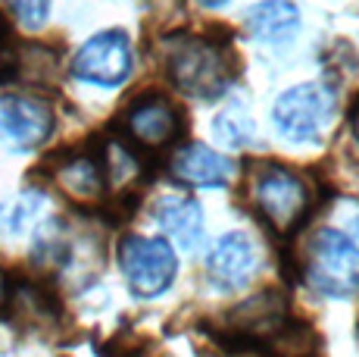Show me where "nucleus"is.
I'll use <instances>...</instances> for the list:
<instances>
[{
  "label": "nucleus",
  "mask_w": 359,
  "mask_h": 357,
  "mask_svg": "<svg viewBox=\"0 0 359 357\" xmlns=\"http://www.w3.org/2000/svg\"><path fill=\"white\" fill-rule=\"evenodd\" d=\"M163 66L172 85L197 100H216L229 91L231 70L219 44L206 38H169L163 47Z\"/></svg>",
  "instance_id": "obj_1"
},
{
  "label": "nucleus",
  "mask_w": 359,
  "mask_h": 357,
  "mask_svg": "<svg viewBox=\"0 0 359 357\" xmlns=\"http://www.w3.org/2000/svg\"><path fill=\"white\" fill-rule=\"evenodd\" d=\"M303 279L325 298L359 292V245L337 229H319L303 251Z\"/></svg>",
  "instance_id": "obj_2"
},
{
  "label": "nucleus",
  "mask_w": 359,
  "mask_h": 357,
  "mask_svg": "<svg viewBox=\"0 0 359 357\" xmlns=\"http://www.w3.org/2000/svg\"><path fill=\"white\" fill-rule=\"evenodd\" d=\"M334 88L325 82H300L278 94L272 107V126L287 144H313L325 135L334 116Z\"/></svg>",
  "instance_id": "obj_3"
},
{
  "label": "nucleus",
  "mask_w": 359,
  "mask_h": 357,
  "mask_svg": "<svg viewBox=\"0 0 359 357\" xmlns=\"http://www.w3.org/2000/svg\"><path fill=\"white\" fill-rule=\"evenodd\" d=\"M250 201L269 229L287 235L303 223L309 210V188L294 169L259 167L250 178Z\"/></svg>",
  "instance_id": "obj_4"
},
{
  "label": "nucleus",
  "mask_w": 359,
  "mask_h": 357,
  "mask_svg": "<svg viewBox=\"0 0 359 357\" xmlns=\"http://www.w3.org/2000/svg\"><path fill=\"white\" fill-rule=\"evenodd\" d=\"M119 266L137 298H156L175 283L178 257L165 238L128 235L119 245Z\"/></svg>",
  "instance_id": "obj_5"
},
{
  "label": "nucleus",
  "mask_w": 359,
  "mask_h": 357,
  "mask_svg": "<svg viewBox=\"0 0 359 357\" xmlns=\"http://www.w3.org/2000/svg\"><path fill=\"white\" fill-rule=\"evenodd\" d=\"M135 70V53L126 32L107 29L88 38L72 57V75L97 88H119Z\"/></svg>",
  "instance_id": "obj_6"
},
{
  "label": "nucleus",
  "mask_w": 359,
  "mask_h": 357,
  "mask_svg": "<svg viewBox=\"0 0 359 357\" xmlns=\"http://www.w3.org/2000/svg\"><path fill=\"white\" fill-rule=\"evenodd\" d=\"M53 132V110L41 98L4 94L0 98V144L10 150H34Z\"/></svg>",
  "instance_id": "obj_7"
},
{
  "label": "nucleus",
  "mask_w": 359,
  "mask_h": 357,
  "mask_svg": "<svg viewBox=\"0 0 359 357\" xmlns=\"http://www.w3.org/2000/svg\"><path fill=\"white\" fill-rule=\"evenodd\" d=\"M287 323H291V313H287L285 298L278 292H259L229 313V332L238 342L266 348L269 342L285 332Z\"/></svg>",
  "instance_id": "obj_8"
},
{
  "label": "nucleus",
  "mask_w": 359,
  "mask_h": 357,
  "mask_svg": "<svg viewBox=\"0 0 359 357\" xmlns=\"http://www.w3.org/2000/svg\"><path fill=\"white\" fill-rule=\"evenodd\" d=\"M259 254L250 235L244 232H225L216 245H212L210 257H206V273L219 288L225 292H238L257 276Z\"/></svg>",
  "instance_id": "obj_9"
},
{
  "label": "nucleus",
  "mask_w": 359,
  "mask_h": 357,
  "mask_svg": "<svg viewBox=\"0 0 359 357\" xmlns=\"http://www.w3.org/2000/svg\"><path fill=\"white\" fill-rule=\"evenodd\" d=\"M178 129H182L178 110L156 94L131 104V110L126 113V132L141 148H165V144L175 141Z\"/></svg>",
  "instance_id": "obj_10"
},
{
  "label": "nucleus",
  "mask_w": 359,
  "mask_h": 357,
  "mask_svg": "<svg viewBox=\"0 0 359 357\" xmlns=\"http://www.w3.org/2000/svg\"><path fill=\"white\" fill-rule=\"evenodd\" d=\"M154 223L165 232L169 242H175V248L194 254L203 245V210L194 197L188 195H169L156 197L154 204Z\"/></svg>",
  "instance_id": "obj_11"
},
{
  "label": "nucleus",
  "mask_w": 359,
  "mask_h": 357,
  "mask_svg": "<svg viewBox=\"0 0 359 357\" xmlns=\"http://www.w3.org/2000/svg\"><path fill=\"white\" fill-rule=\"evenodd\" d=\"M172 176L191 188H222L234 178V163L222 150L206 144H184L172 157Z\"/></svg>",
  "instance_id": "obj_12"
},
{
  "label": "nucleus",
  "mask_w": 359,
  "mask_h": 357,
  "mask_svg": "<svg viewBox=\"0 0 359 357\" xmlns=\"http://www.w3.org/2000/svg\"><path fill=\"white\" fill-rule=\"evenodd\" d=\"M244 29L259 44L285 47L300 32V6L294 0H259L244 13Z\"/></svg>",
  "instance_id": "obj_13"
},
{
  "label": "nucleus",
  "mask_w": 359,
  "mask_h": 357,
  "mask_svg": "<svg viewBox=\"0 0 359 357\" xmlns=\"http://www.w3.org/2000/svg\"><path fill=\"white\" fill-rule=\"evenodd\" d=\"M57 185L66 191L72 201H100L103 191H107V176H103V167L94 157L79 154L69 157L63 167L57 169Z\"/></svg>",
  "instance_id": "obj_14"
},
{
  "label": "nucleus",
  "mask_w": 359,
  "mask_h": 357,
  "mask_svg": "<svg viewBox=\"0 0 359 357\" xmlns=\"http://www.w3.org/2000/svg\"><path fill=\"white\" fill-rule=\"evenodd\" d=\"M212 135L222 148H247L253 141V119L247 107L231 104L212 119Z\"/></svg>",
  "instance_id": "obj_15"
},
{
  "label": "nucleus",
  "mask_w": 359,
  "mask_h": 357,
  "mask_svg": "<svg viewBox=\"0 0 359 357\" xmlns=\"http://www.w3.org/2000/svg\"><path fill=\"white\" fill-rule=\"evenodd\" d=\"M41 204H44V195H38V191H25V195L0 204V232L19 235L25 229V223H32L34 214L41 210Z\"/></svg>",
  "instance_id": "obj_16"
},
{
  "label": "nucleus",
  "mask_w": 359,
  "mask_h": 357,
  "mask_svg": "<svg viewBox=\"0 0 359 357\" xmlns=\"http://www.w3.org/2000/svg\"><path fill=\"white\" fill-rule=\"evenodd\" d=\"M66 257H69V242L63 235V226H60V219H47L38 229V235H34V264L57 266Z\"/></svg>",
  "instance_id": "obj_17"
},
{
  "label": "nucleus",
  "mask_w": 359,
  "mask_h": 357,
  "mask_svg": "<svg viewBox=\"0 0 359 357\" xmlns=\"http://www.w3.org/2000/svg\"><path fill=\"white\" fill-rule=\"evenodd\" d=\"M137 173H141V167H137L135 154L126 148V144H109L107 148V169H103V176L109 178V185H116V188H122V185L135 182Z\"/></svg>",
  "instance_id": "obj_18"
},
{
  "label": "nucleus",
  "mask_w": 359,
  "mask_h": 357,
  "mask_svg": "<svg viewBox=\"0 0 359 357\" xmlns=\"http://www.w3.org/2000/svg\"><path fill=\"white\" fill-rule=\"evenodd\" d=\"M22 29H41L50 16V0H10Z\"/></svg>",
  "instance_id": "obj_19"
},
{
  "label": "nucleus",
  "mask_w": 359,
  "mask_h": 357,
  "mask_svg": "<svg viewBox=\"0 0 359 357\" xmlns=\"http://www.w3.org/2000/svg\"><path fill=\"white\" fill-rule=\"evenodd\" d=\"M6 307H10V279L0 270V313H6Z\"/></svg>",
  "instance_id": "obj_20"
},
{
  "label": "nucleus",
  "mask_w": 359,
  "mask_h": 357,
  "mask_svg": "<svg viewBox=\"0 0 359 357\" xmlns=\"http://www.w3.org/2000/svg\"><path fill=\"white\" fill-rule=\"evenodd\" d=\"M197 6H203V10H222V6H229L231 0H194Z\"/></svg>",
  "instance_id": "obj_21"
},
{
  "label": "nucleus",
  "mask_w": 359,
  "mask_h": 357,
  "mask_svg": "<svg viewBox=\"0 0 359 357\" xmlns=\"http://www.w3.org/2000/svg\"><path fill=\"white\" fill-rule=\"evenodd\" d=\"M10 66H13V53L6 51L4 44H0V75H4L6 70H10Z\"/></svg>",
  "instance_id": "obj_22"
},
{
  "label": "nucleus",
  "mask_w": 359,
  "mask_h": 357,
  "mask_svg": "<svg viewBox=\"0 0 359 357\" xmlns=\"http://www.w3.org/2000/svg\"><path fill=\"white\" fill-rule=\"evenodd\" d=\"M350 126H353V135H356V141H359V104L353 110V116H350Z\"/></svg>",
  "instance_id": "obj_23"
},
{
  "label": "nucleus",
  "mask_w": 359,
  "mask_h": 357,
  "mask_svg": "<svg viewBox=\"0 0 359 357\" xmlns=\"http://www.w3.org/2000/svg\"><path fill=\"white\" fill-rule=\"evenodd\" d=\"M353 232H356V238H359V216L353 219Z\"/></svg>",
  "instance_id": "obj_24"
}]
</instances>
